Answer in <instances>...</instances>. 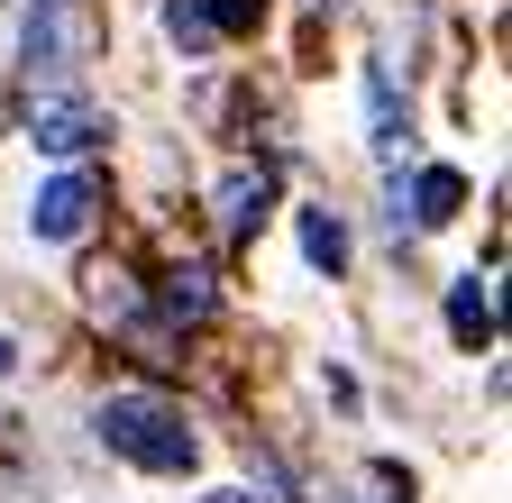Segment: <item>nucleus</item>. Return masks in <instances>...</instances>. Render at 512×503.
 <instances>
[{
	"label": "nucleus",
	"instance_id": "1",
	"mask_svg": "<svg viewBox=\"0 0 512 503\" xmlns=\"http://www.w3.org/2000/svg\"><path fill=\"white\" fill-rule=\"evenodd\" d=\"M92 430H101L110 458L147 467V476H183L192 458H202V439H192L183 403H165V394H110V403L92 412Z\"/></svg>",
	"mask_w": 512,
	"mask_h": 503
},
{
	"label": "nucleus",
	"instance_id": "2",
	"mask_svg": "<svg viewBox=\"0 0 512 503\" xmlns=\"http://www.w3.org/2000/svg\"><path fill=\"white\" fill-rule=\"evenodd\" d=\"M19 65L37 92H74V0H28V46Z\"/></svg>",
	"mask_w": 512,
	"mask_h": 503
},
{
	"label": "nucleus",
	"instance_id": "3",
	"mask_svg": "<svg viewBox=\"0 0 512 503\" xmlns=\"http://www.w3.org/2000/svg\"><path fill=\"white\" fill-rule=\"evenodd\" d=\"M28 138H37L46 156H92V147L110 138V119H101L83 92H37V101H28Z\"/></svg>",
	"mask_w": 512,
	"mask_h": 503
},
{
	"label": "nucleus",
	"instance_id": "4",
	"mask_svg": "<svg viewBox=\"0 0 512 503\" xmlns=\"http://www.w3.org/2000/svg\"><path fill=\"white\" fill-rule=\"evenodd\" d=\"M92 211H101V183H92V174H55L46 193L28 202V229L64 247V238H83V229H92Z\"/></svg>",
	"mask_w": 512,
	"mask_h": 503
},
{
	"label": "nucleus",
	"instance_id": "5",
	"mask_svg": "<svg viewBox=\"0 0 512 503\" xmlns=\"http://www.w3.org/2000/svg\"><path fill=\"white\" fill-rule=\"evenodd\" d=\"M211 211H220L229 238H247L256 220L275 211V174H266V165H229V174H220V193H211Z\"/></svg>",
	"mask_w": 512,
	"mask_h": 503
},
{
	"label": "nucleus",
	"instance_id": "6",
	"mask_svg": "<svg viewBox=\"0 0 512 503\" xmlns=\"http://www.w3.org/2000/svg\"><path fill=\"white\" fill-rule=\"evenodd\" d=\"M448 339H458V348H494V284L485 275L448 284Z\"/></svg>",
	"mask_w": 512,
	"mask_h": 503
},
{
	"label": "nucleus",
	"instance_id": "7",
	"mask_svg": "<svg viewBox=\"0 0 512 503\" xmlns=\"http://www.w3.org/2000/svg\"><path fill=\"white\" fill-rule=\"evenodd\" d=\"M366 129H375V156L394 165V147H403V129H412V110H403V92H394V65H366Z\"/></svg>",
	"mask_w": 512,
	"mask_h": 503
},
{
	"label": "nucleus",
	"instance_id": "8",
	"mask_svg": "<svg viewBox=\"0 0 512 503\" xmlns=\"http://www.w3.org/2000/svg\"><path fill=\"white\" fill-rule=\"evenodd\" d=\"M467 211V174L458 165H421L412 174V229H439V220H458Z\"/></svg>",
	"mask_w": 512,
	"mask_h": 503
},
{
	"label": "nucleus",
	"instance_id": "9",
	"mask_svg": "<svg viewBox=\"0 0 512 503\" xmlns=\"http://www.w3.org/2000/svg\"><path fill=\"white\" fill-rule=\"evenodd\" d=\"M156 302H165V321H211V311H220V284H211V266H174Z\"/></svg>",
	"mask_w": 512,
	"mask_h": 503
},
{
	"label": "nucleus",
	"instance_id": "10",
	"mask_svg": "<svg viewBox=\"0 0 512 503\" xmlns=\"http://www.w3.org/2000/svg\"><path fill=\"white\" fill-rule=\"evenodd\" d=\"M293 229H302V257H311L320 275H339V266H348V220H339V211H302Z\"/></svg>",
	"mask_w": 512,
	"mask_h": 503
},
{
	"label": "nucleus",
	"instance_id": "11",
	"mask_svg": "<svg viewBox=\"0 0 512 503\" xmlns=\"http://www.w3.org/2000/svg\"><path fill=\"white\" fill-rule=\"evenodd\" d=\"M165 37H174L183 55H202V46H220V37H211V19H202V0H165Z\"/></svg>",
	"mask_w": 512,
	"mask_h": 503
},
{
	"label": "nucleus",
	"instance_id": "12",
	"mask_svg": "<svg viewBox=\"0 0 512 503\" xmlns=\"http://www.w3.org/2000/svg\"><path fill=\"white\" fill-rule=\"evenodd\" d=\"M202 19H211V37H247L266 19V0H202Z\"/></svg>",
	"mask_w": 512,
	"mask_h": 503
},
{
	"label": "nucleus",
	"instance_id": "13",
	"mask_svg": "<svg viewBox=\"0 0 512 503\" xmlns=\"http://www.w3.org/2000/svg\"><path fill=\"white\" fill-rule=\"evenodd\" d=\"M202 503H256V494H238V485H211V494H202Z\"/></svg>",
	"mask_w": 512,
	"mask_h": 503
},
{
	"label": "nucleus",
	"instance_id": "14",
	"mask_svg": "<svg viewBox=\"0 0 512 503\" xmlns=\"http://www.w3.org/2000/svg\"><path fill=\"white\" fill-rule=\"evenodd\" d=\"M10 366H19V348H10V339H0V375H10Z\"/></svg>",
	"mask_w": 512,
	"mask_h": 503
}]
</instances>
